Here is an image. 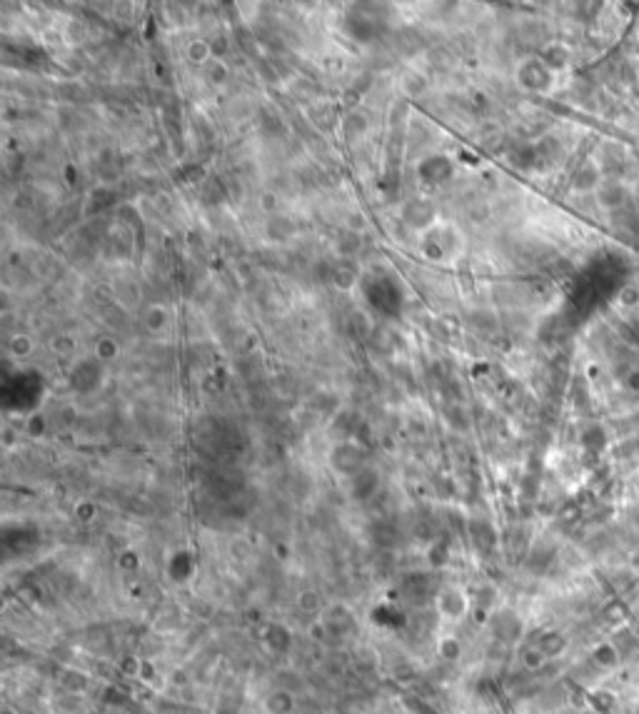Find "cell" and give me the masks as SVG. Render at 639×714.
Segmentation results:
<instances>
[{
    "instance_id": "obj_4",
    "label": "cell",
    "mask_w": 639,
    "mask_h": 714,
    "mask_svg": "<svg viewBox=\"0 0 639 714\" xmlns=\"http://www.w3.org/2000/svg\"><path fill=\"white\" fill-rule=\"evenodd\" d=\"M205 56H207V48H205V45H195V48H193V58H195V60H198V58L203 60Z\"/></svg>"
},
{
    "instance_id": "obj_2",
    "label": "cell",
    "mask_w": 639,
    "mask_h": 714,
    "mask_svg": "<svg viewBox=\"0 0 639 714\" xmlns=\"http://www.w3.org/2000/svg\"><path fill=\"white\" fill-rule=\"evenodd\" d=\"M457 654H459V642L457 640H445V647H442V657L452 662Z\"/></svg>"
},
{
    "instance_id": "obj_1",
    "label": "cell",
    "mask_w": 639,
    "mask_h": 714,
    "mask_svg": "<svg viewBox=\"0 0 639 714\" xmlns=\"http://www.w3.org/2000/svg\"><path fill=\"white\" fill-rule=\"evenodd\" d=\"M295 709V699L290 692L275 690L265 697V712L267 714H290Z\"/></svg>"
},
{
    "instance_id": "obj_3",
    "label": "cell",
    "mask_w": 639,
    "mask_h": 714,
    "mask_svg": "<svg viewBox=\"0 0 639 714\" xmlns=\"http://www.w3.org/2000/svg\"><path fill=\"white\" fill-rule=\"evenodd\" d=\"M300 607H303L305 612H315V609L320 607V602H317L315 595H303V602H300Z\"/></svg>"
}]
</instances>
